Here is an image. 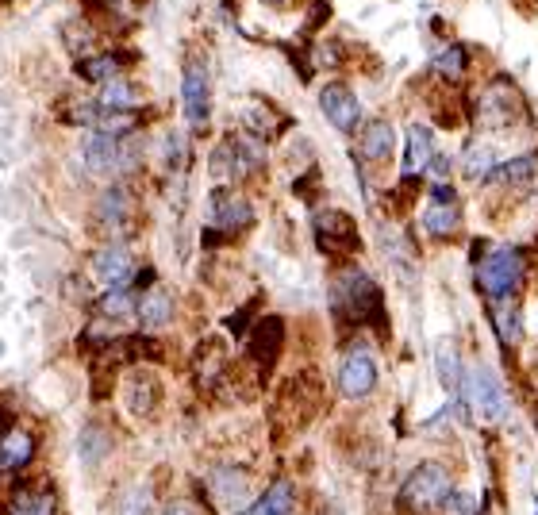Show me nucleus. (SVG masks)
I'll return each mask as SVG.
<instances>
[{
	"label": "nucleus",
	"instance_id": "f257e3e1",
	"mask_svg": "<svg viewBox=\"0 0 538 515\" xmlns=\"http://www.w3.org/2000/svg\"><path fill=\"white\" fill-rule=\"evenodd\" d=\"M331 300H335V316L350 319L358 327H373L385 335V296L381 285L369 277L362 266H343L331 281Z\"/></svg>",
	"mask_w": 538,
	"mask_h": 515
},
{
	"label": "nucleus",
	"instance_id": "f03ea898",
	"mask_svg": "<svg viewBox=\"0 0 538 515\" xmlns=\"http://www.w3.org/2000/svg\"><path fill=\"white\" fill-rule=\"evenodd\" d=\"M523 285H527V254L519 246H492L477 262V289L489 296V304L492 300H515Z\"/></svg>",
	"mask_w": 538,
	"mask_h": 515
},
{
	"label": "nucleus",
	"instance_id": "7ed1b4c3",
	"mask_svg": "<svg viewBox=\"0 0 538 515\" xmlns=\"http://www.w3.org/2000/svg\"><path fill=\"white\" fill-rule=\"evenodd\" d=\"M462 404L469 408V416L485 427H500L508 412H512V400H508V389L504 381L492 373V366L485 362H473L465 366V381H462Z\"/></svg>",
	"mask_w": 538,
	"mask_h": 515
},
{
	"label": "nucleus",
	"instance_id": "20e7f679",
	"mask_svg": "<svg viewBox=\"0 0 538 515\" xmlns=\"http://www.w3.org/2000/svg\"><path fill=\"white\" fill-rule=\"evenodd\" d=\"M450 492H454L450 466H442V462H419V466L404 477V485H400V512L442 515Z\"/></svg>",
	"mask_w": 538,
	"mask_h": 515
},
{
	"label": "nucleus",
	"instance_id": "39448f33",
	"mask_svg": "<svg viewBox=\"0 0 538 515\" xmlns=\"http://www.w3.org/2000/svg\"><path fill=\"white\" fill-rule=\"evenodd\" d=\"M473 120L489 131H512L515 120H527V104L508 77H496L473 100Z\"/></svg>",
	"mask_w": 538,
	"mask_h": 515
},
{
	"label": "nucleus",
	"instance_id": "423d86ee",
	"mask_svg": "<svg viewBox=\"0 0 538 515\" xmlns=\"http://www.w3.org/2000/svg\"><path fill=\"white\" fill-rule=\"evenodd\" d=\"M250 223H254V208H250V200H246L235 185L212 189V197H208V227H212L216 235L235 239Z\"/></svg>",
	"mask_w": 538,
	"mask_h": 515
},
{
	"label": "nucleus",
	"instance_id": "0eeeda50",
	"mask_svg": "<svg viewBox=\"0 0 538 515\" xmlns=\"http://www.w3.org/2000/svg\"><path fill=\"white\" fill-rule=\"evenodd\" d=\"M100 231L108 235V243H123V235H131V220H135V193L127 185H108L93 204Z\"/></svg>",
	"mask_w": 538,
	"mask_h": 515
},
{
	"label": "nucleus",
	"instance_id": "6e6552de",
	"mask_svg": "<svg viewBox=\"0 0 538 515\" xmlns=\"http://www.w3.org/2000/svg\"><path fill=\"white\" fill-rule=\"evenodd\" d=\"M181 108H185L189 127H196V131L208 127V120H212V77L200 58H189L181 70Z\"/></svg>",
	"mask_w": 538,
	"mask_h": 515
},
{
	"label": "nucleus",
	"instance_id": "1a4fd4ad",
	"mask_svg": "<svg viewBox=\"0 0 538 515\" xmlns=\"http://www.w3.org/2000/svg\"><path fill=\"white\" fill-rule=\"evenodd\" d=\"M373 389H377V358L366 343H354L339 366V393L346 400H366Z\"/></svg>",
	"mask_w": 538,
	"mask_h": 515
},
{
	"label": "nucleus",
	"instance_id": "9d476101",
	"mask_svg": "<svg viewBox=\"0 0 538 515\" xmlns=\"http://www.w3.org/2000/svg\"><path fill=\"white\" fill-rule=\"evenodd\" d=\"M319 112L343 135H358L362 131V100L343 81H331V85L319 89Z\"/></svg>",
	"mask_w": 538,
	"mask_h": 515
},
{
	"label": "nucleus",
	"instance_id": "9b49d317",
	"mask_svg": "<svg viewBox=\"0 0 538 515\" xmlns=\"http://www.w3.org/2000/svg\"><path fill=\"white\" fill-rule=\"evenodd\" d=\"M316 243L331 258H350L362 246L358 223L350 220L346 212H339V208H323V212H316Z\"/></svg>",
	"mask_w": 538,
	"mask_h": 515
},
{
	"label": "nucleus",
	"instance_id": "f8f14e48",
	"mask_svg": "<svg viewBox=\"0 0 538 515\" xmlns=\"http://www.w3.org/2000/svg\"><path fill=\"white\" fill-rule=\"evenodd\" d=\"M93 277H97V285L104 293L108 289H127L135 281V258H131V250L123 243H104L93 254Z\"/></svg>",
	"mask_w": 538,
	"mask_h": 515
},
{
	"label": "nucleus",
	"instance_id": "ddd939ff",
	"mask_svg": "<svg viewBox=\"0 0 538 515\" xmlns=\"http://www.w3.org/2000/svg\"><path fill=\"white\" fill-rule=\"evenodd\" d=\"M208 496H212V504H220L227 512H243V504L250 500V481H246L243 469L220 466L208 473Z\"/></svg>",
	"mask_w": 538,
	"mask_h": 515
},
{
	"label": "nucleus",
	"instance_id": "4468645a",
	"mask_svg": "<svg viewBox=\"0 0 538 515\" xmlns=\"http://www.w3.org/2000/svg\"><path fill=\"white\" fill-rule=\"evenodd\" d=\"M485 185H500V189H512V193L538 189V154H515L508 162H500Z\"/></svg>",
	"mask_w": 538,
	"mask_h": 515
},
{
	"label": "nucleus",
	"instance_id": "2eb2a0df",
	"mask_svg": "<svg viewBox=\"0 0 538 515\" xmlns=\"http://www.w3.org/2000/svg\"><path fill=\"white\" fill-rule=\"evenodd\" d=\"M127 412L135 419H150L158 412V404H162V385H158V377L150 373V369H135L131 377H127Z\"/></svg>",
	"mask_w": 538,
	"mask_h": 515
},
{
	"label": "nucleus",
	"instance_id": "dca6fc26",
	"mask_svg": "<svg viewBox=\"0 0 538 515\" xmlns=\"http://www.w3.org/2000/svg\"><path fill=\"white\" fill-rule=\"evenodd\" d=\"M419 227L427 239H454L462 231V208L458 200H427L423 216H419Z\"/></svg>",
	"mask_w": 538,
	"mask_h": 515
},
{
	"label": "nucleus",
	"instance_id": "f3484780",
	"mask_svg": "<svg viewBox=\"0 0 538 515\" xmlns=\"http://www.w3.org/2000/svg\"><path fill=\"white\" fill-rule=\"evenodd\" d=\"M396 150V127L389 120H369L358 131V154L366 158L369 166H385Z\"/></svg>",
	"mask_w": 538,
	"mask_h": 515
},
{
	"label": "nucleus",
	"instance_id": "a211bd4d",
	"mask_svg": "<svg viewBox=\"0 0 538 515\" xmlns=\"http://www.w3.org/2000/svg\"><path fill=\"white\" fill-rule=\"evenodd\" d=\"M439 150H435V131L427 127V123H412L408 127V143H404V177L412 181V177H427V166H431V158H435Z\"/></svg>",
	"mask_w": 538,
	"mask_h": 515
},
{
	"label": "nucleus",
	"instance_id": "6ab92c4d",
	"mask_svg": "<svg viewBox=\"0 0 538 515\" xmlns=\"http://www.w3.org/2000/svg\"><path fill=\"white\" fill-rule=\"evenodd\" d=\"M135 319L143 331H162L166 323H173V293L166 285H150L147 293H139V308Z\"/></svg>",
	"mask_w": 538,
	"mask_h": 515
},
{
	"label": "nucleus",
	"instance_id": "aec40b11",
	"mask_svg": "<svg viewBox=\"0 0 538 515\" xmlns=\"http://www.w3.org/2000/svg\"><path fill=\"white\" fill-rule=\"evenodd\" d=\"M35 446H39V439L27 431V427H12L4 439H0V469L4 473H16V469L31 466V458H35Z\"/></svg>",
	"mask_w": 538,
	"mask_h": 515
},
{
	"label": "nucleus",
	"instance_id": "412c9836",
	"mask_svg": "<svg viewBox=\"0 0 538 515\" xmlns=\"http://www.w3.org/2000/svg\"><path fill=\"white\" fill-rule=\"evenodd\" d=\"M489 323H492V331L500 335V343L504 346L523 343V308H519V300H492Z\"/></svg>",
	"mask_w": 538,
	"mask_h": 515
},
{
	"label": "nucleus",
	"instance_id": "4be33fe9",
	"mask_svg": "<svg viewBox=\"0 0 538 515\" xmlns=\"http://www.w3.org/2000/svg\"><path fill=\"white\" fill-rule=\"evenodd\" d=\"M281 343H285V323L277 316H266L254 327V335H250V358L258 366H269L281 354Z\"/></svg>",
	"mask_w": 538,
	"mask_h": 515
},
{
	"label": "nucleus",
	"instance_id": "5701e85b",
	"mask_svg": "<svg viewBox=\"0 0 538 515\" xmlns=\"http://www.w3.org/2000/svg\"><path fill=\"white\" fill-rule=\"evenodd\" d=\"M0 515H58V496L54 489L39 485V489H20L8 496Z\"/></svg>",
	"mask_w": 538,
	"mask_h": 515
},
{
	"label": "nucleus",
	"instance_id": "b1692460",
	"mask_svg": "<svg viewBox=\"0 0 538 515\" xmlns=\"http://www.w3.org/2000/svg\"><path fill=\"white\" fill-rule=\"evenodd\" d=\"M458 166H462L465 181H473V185H485V181H489V177H492V170H496L500 162H496V150H492L489 143L473 139V143H469V147L462 150Z\"/></svg>",
	"mask_w": 538,
	"mask_h": 515
},
{
	"label": "nucleus",
	"instance_id": "393cba45",
	"mask_svg": "<svg viewBox=\"0 0 538 515\" xmlns=\"http://www.w3.org/2000/svg\"><path fill=\"white\" fill-rule=\"evenodd\" d=\"M435 373H439V385L446 389L450 396H458L462 400V381H465V366H462V354H458V346L450 343H439L435 350Z\"/></svg>",
	"mask_w": 538,
	"mask_h": 515
},
{
	"label": "nucleus",
	"instance_id": "a878e982",
	"mask_svg": "<svg viewBox=\"0 0 538 515\" xmlns=\"http://www.w3.org/2000/svg\"><path fill=\"white\" fill-rule=\"evenodd\" d=\"M77 74L85 77V81L108 85V81L123 77V58L120 54H112V50H104V54H89V58H81V62H77Z\"/></svg>",
	"mask_w": 538,
	"mask_h": 515
},
{
	"label": "nucleus",
	"instance_id": "bb28decb",
	"mask_svg": "<svg viewBox=\"0 0 538 515\" xmlns=\"http://www.w3.org/2000/svg\"><path fill=\"white\" fill-rule=\"evenodd\" d=\"M81 458H85V466L93 469V466H100L108 454H112V431L104 427V423H89L85 431H81Z\"/></svg>",
	"mask_w": 538,
	"mask_h": 515
},
{
	"label": "nucleus",
	"instance_id": "cd10ccee",
	"mask_svg": "<svg viewBox=\"0 0 538 515\" xmlns=\"http://www.w3.org/2000/svg\"><path fill=\"white\" fill-rule=\"evenodd\" d=\"M431 70L442 77V81H462L465 70H469V50L462 43H446V47L431 58Z\"/></svg>",
	"mask_w": 538,
	"mask_h": 515
},
{
	"label": "nucleus",
	"instance_id": "c85d7f7f",
	"mask_svg": "<svg viewBox=\"0 0 538 515\" xmlns=\"http://www.w3.org/2000/svg\"><path fill=\"white\" fill-rule=\"evenodd\" d=\"M100 104L104 108H116V112H135L139 108V89L127 81V77H116V81H108V85H100Z\"/></svg>",
	"mask_w": 538,
	"mask_h": 515
},
{
	"label": "nucleus",
	"instance_id": "c756f323",
	"mask_svg": "<svg viewBox=\"0 0 538 515\" xmlns=\"http://www.w3.org/2000/svg\"><path fill=\"white\" fill-rule=\"evenodd\" d=\"M135 308H139V293L127 285V289H108V293L100 296V304H97V316L104 319H127V316H135Z\"/></svg>",
	"mask_w": 538,
	"mask_h": 515
},
{
	"label": "nucleus",
	"instance_id": "7c9ffc66",
	"mask_svg": "<svg viewBox=\"0 0 538 515\" xmlns=\"http://www.w3.org/2000/svg\"><path fill=\"white\" fill-rule=\"evenodd\" d=\"M120 515H154V492L147 485H135V489H127L120 504Z\"/></svg>",
	"mask_w": 538,
	"mask_h": 515
},
{
	"label": "nucleus",
	"instance_id": "2f4dec72",
	"mask_svg": "<svg viewBox=\"0 0 538 515\" xmlns=\"http://www.w3.org/2000/svg\"><path fill=\"white\" fill-rule=\"evenodd\" d=\"M231 515H281V512H277V508L269 504L266 496H262L258 504H250V508H243V512H231Z\"/></svg>",
	"mask_w": 538,
	"mask_h": 515
},
{
	"label": "nucleus",
	"instance_id": "473e14b6",
	"mask_svg": "<svg viewBox=\"0 0 538 515\" xmlns=\"http://www.w3.org/2000/svg\"><path fill=\"white\" fill-rule=\"evenodd\" d=\"M162 515H196V508H189V504H170Z\"/></svg>",
	"mask_w": 538,
	"mask_h": 515
},
{
	"label": "nucleus",
	"instance_id": "72a5a7b5",
	"mask_svg": "<svg viewBox=\"0 0 538 515\" xmlns=\"http://www.w3.org/2000/svg\"><path fill=\"white\" fill-rule=\"evenodd\" d=\"M535 515H538V508H535Z\"/></svg>",
	"mask_w": 538,
	"mask_h": 515
}]
</instances>
